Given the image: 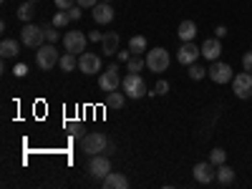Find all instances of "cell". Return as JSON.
I'll list each match as a JSON object with an SVG mask.
<instances>
[{"instance_id":"4316f807","label":"cell","mask_w":252,"mask_h":189,"mask_svg":"<svg viewBox=\"0 0 252 189\" xmlns=\"http://www.w3.org/2000/svg\"><path fill=\"white\" fill-rule=\"evenodd\" d=\"M71 23V18H68V10H58L56 15H53V26L56 28H66Z\"/></svg>"},{"instance_id":"b9f144b4","label":"cell","mask_w":252,"mask_h":189,"mask_svg":"<svg viewBox=\"0 0 252 189\" xmlns=\"http://www.w3.org/2000/svg\"><path fill=\"white\" fill-rule=\"evenodd\" d=\"M106 3H111V0H106Z\"/></svg>"},{"instance_id":"484cf974","label":"cell","mask_w":252,"mask_h":189,"mask_svg":"<svg viewBox=\"0 0 252 189\" xmlns=\"http://www.w3.org/2000/svg\"><path fill=\"white\" fill-rule=\"evenodd\" d=\"M209 161H212L215 166L224 164V161H227V152H224V149H220V146H217V149H212V152H209Z\"/></svg>"},{"instance_id":"e0dca14e","label":"cell","mask_w":252,"mask_h":189,"mask_svg":"<svg viewBox=\"0 0 252 189\" xmlns=\"http://www.w3.org/2000/svg\"><path fill=\"white\" fill-rule=\"evenodd\" d=\"M101 48H103V53H106V56H114V53H116V48H119V33H116V31L103 33Z\"/></svg>"},{"instance_id":"5bb4252c","label":"cell","mask_w":252,"mask_h":189,"mask_svg":"<svg viewBox=\"0 0 252 189\" xmlns=\"http://www.w3.org/2000/svg\"><path fill=\"white\" fill-rule=\"evenodd\" d=\"M91 13H94V20H96L98 26H109L111 20H114V8H111V3H106V0L96 3L91 8Z\"/></svg>"},{"instance_id":"603a6c76","label":"cell","mask_w":252,"mask_h":189,"mask_svg":"<svg viewBox=\"0 0 252 189\" xmlns=\"http://www.w3.org/2000/svg\"><path fill=\"white\" fill-rule=\"evenodd\" d=\"M15 15H18V20H23V23H31V18H33V3H31V0H26V3H20Z\"/></svg>"},{"instance_id":"2e32d148","label":"cell","mask_w":252,"mask_h":189,"mask_svg":"<svg viewBox=\"0 0 252 189\" xmlns=\"http://www.w3.org/2000/svg\"><path fill=\"white\" fill-rule=\"evenodd\" d=\"M101 184H103V189H129V179L119 172H111L109 177H103Z\"/></svg>"},{"instance_id":"5b68a950","label":"cell","mask_w":252,"mask_h":189,"mask_svg":"<svg viewBox=\"0 0 252 189\" xmlns=\"http://www.w3.org/2000/svg\"><path fill=\"white\" fill-rule=\"evenodd\" d=\"M58 61H61V56H58V51H56V43L40 46V48L35 51V63H38V68H43V71L56 68Z\"/></svg>"},{"instance_id":"6da1fadb","label":"cell","mask_w":252,"mask_h":189,"mask_svg":"<svg viewBox=\"0 0 252 189\" xmlns=\"http://www.w3.org/2000/svg\"><path fill=\"white\" fill-rule=\"evenodd\" d=\"M106 146H109V139H106V134H101V131H91V134H86L81 139V149L86 152L89 157L103 154V152H106Z\"/></svg>"},{"instance_id":"9c48e42d","label":"cell","mask_w":252,"mask_h":189,"mask_svg":"<svg viewBox=\"0 0 252 189\" xmlns=\"http://www.w3.org/2000/svg\"><path fill=\"white\" fill-rule=\"evenodd\" d=\"M232 91L237 98H250L252 96V73L242 71L232 78Z\"/></svg>"},{"instance_id":"4dcf8cb0","label":"cell","mask_w":252,"mask_h":189,"mask_svg":"<svg viewBox=\"0 0 252 189\" xmlns=\"http://www.w3.org/2000/svg\"><path fill=\"white\" fill-rule=\"evenodd\" d=\"M53 3H56V8H58V10H68V8L78 5L76 0H53Z\"/></svg>"},{"instance_id":"7c38bea8","label":"cell","mask_w":252,"mask_h":189,"mask_svg":"<svg viewBox=\"0 0 252 189\" xmlns=\"http://www.w3.org/2000/svg\"><path fill=\"white\" fill-rule=\"evenodd\" d=\"M121 86V76H119V71H116V66H111V68H106L101 76H98V89H103V91H116Z\"/></svg>"},{"instance_id":"4fadbf2b","label":"cell","mask_w":252,"mask_h":189,"mask_svg":"<svg viewBox=\"0 0 252 189\" xmlns=\"http://www.w3.org/2000/svg\"><path fill=\"white\" fill-rule=\"evenodd\" d=\"M78 68H81V73L94 76V73H98V68H101V58H98L96 53H86V51H83V53L78 56Z\"/></svg>"},{"instance_id":"ba28073f","label":"cell","mask_w":252,"mask_h":189,"mask_svg":"<svg viewBox=\"0 0 252 189\" xmlns=\"http://www.w3.org/2000/svg\"><path fill=\"white\" fill-rule=\"evenodd\" d=\"M86 35H83L81 31H68L66 35H63V48H66L68 53H76V56H81L83 53V48H86Z\"/></svg>"},{"instance_id":"d4e9b609","label":"cell","mask_w":252,"mask_h":189,"mask_svg":"<svg viewBox=\"0 0 252 189\" xmlns=\"http://www.w3.org/2000/svg\"><path fill=\"white\" fill-rule=\"evenodd\" d=\"M126 68H129V73H139L141 68H146V58L141 61L139 56H131V58H129V63H126Z\"/></svg>"},{"instance_id":"60d3db41","label":"cell","mask_w":252,"mask_h":189,"mask_svg":"<svg viewBox=\"0 0 252 189\" xmlns=\"http://www.w3.org/2000/svg\"><path fill=\"white\" fill-rule=\"evenodd\" d=\"M31 3H38V0H31Z\"/></svg>"},{"instance_id":"74e56055","label":"cell","mask_w":252,"mask_h":189,"mask_svg":"<svg viewBox=\"0 0 252 189\" xmlns=\"http://www.w3.org/2000/svg\"><path fill=\"white\" fill-rule=\"evenodd\" d=\"M71 134H73L76 139H83V136H86V134H83V126H73V129H71Z\"/></svg>"},{"instance_id":"7a4b0ae2","label":"cell","mask_w":252,"mask_h":189,"mask_svg":"<svg viewBox=\"0 0 252 189\" xmlns=\"http://www.w3.org/2000/svg\"><path fill=\"white\" fill-rule=\"evenodd\" d=\"M169 51L166 48H149V53H146V68L154 71V73H164L166 68H169Z\"/></svg>"},{"instance_id":"44dd1931","label":"cell","mask_w":252,"mask_h":189,"mask_svg":"<svg viewBox=\"0 0 252 189\" xmlns=\"http://www.w3.org/2000/svg\"><path fill=\"white\" fill-rule=\"evenodd\" d=\"M103 106L111 109V111H119V109L124 106V94H119V91H109L106 101H103Z\"/></svg>"},{"instance_id":"f1b7e54d","label":"cell","mask_w":252,"mask_h":189,"mask_svg":"<svg viewBox=\"0 0 252 189\" xmlns=\"http://www.w3.org/2000/svg\"><path fill=\"white\" fill-rule=\"evenodd\" d=\"M204 76H207V68L197 66V63H192V66H189V78H192V81H202Z\"/></svg>"},{"instance_id":"ffe728a7","label":"cell","mask_w":252,"mask_h":189,"mask_svg":"<svg viewBox=\"0 0 252 189\" xmlns=\"http://www.w3.org/2000/svg\"><path fill=\"white\" fill-rule=\"evenodd\" d=\"M217 182H220V184H224V187L232 184V182H235V169H232V166L220 164V166H217Z\"/></svg>"},{"instance_id":"277c9868","label":"cell","mask_w":252,"mask_h":189,"mask_svg":"<svg viewBox=\"0 0 252 189\" xmlns=\"http://www.w3.org/2000/svg\"><path fill=\"white\" fill-rule=\"evenodd\" d=\"M86 169H89V177H91V179H98V182H101L103 177L111 174V159H109L106 154H94Z\"/></svg>"},{"instance_id":"8d00e7d4","label":"cell","mask_w":252,"mask_h":189,"mask_svg":"<svg viewBox=\"0 0 252 189\" xmlns=\"http://www.w3.org/2000/svg\"><path fill=\"white\" fill-rule=\"evenodd\" d=\"M76 3H78L81 8H94V5L98 3V0H76Z\"/></svg>"},{"instance_id":"f35d334b","label":"cell","mask_w":252,"mask_h":189,"mask_svg":"<svg viewBox=\"0 0 252 189\" xmlns=\"http://www.w3.org/2000/svg\"><path fill=\"white\" fill-rule=\"evenodd\" d=\"M106 157H111V154H116V144L114 141H109V146H106V152H103Z\"/></svg>"},{"instance_id":"cb8c5ba5","label":"cell","mask_w":252,"mask_h":189,"mask_svg":"<svg viewBox=\"0 0 252 189\" xmlns=\"http://www.w3.org/2000/svg\"><path fill=\"white\" fill-rule=\"evenodd\" d=\"M129 51H131L134 56L144 53V51H146V38H144V35H134V38L129 40Z\"/></svg>"},{"instance_id":"3957f363","label":"cell","mask_w":252,"mask_h":189,"mask_svg":"<svg viewBox=\"0 0 252 189\" xmlns=\"http://www.w3.org/2000/svg\"><path fill=\"white\" fill-rule=\"evenodd\" d=\"M46 40V33H43V26H33V23H26V28L20 31V43L26 48H40Z\"/></svg>"},{"instance_id":"52a82bcc","label":"cell","mask_w":252,"mask_h":189,"mask_svg":"<svg viewBox=\"0 0 252 189\" xmlns=\"http://www.w3.org/2000/svg\"><path fill=\"white\" fill-rule=\"evenodd\" d=\"M207 76L212 78L215 83H232V78H235V73H232V66L229 63H224V61H212V66L207 68Z\"/></svg>"},{"instance_id":"8992f818","label":"cell","mask_w":252,"mask_h":189,"mask_svg":"<svg viewBox=\"0 0 252 189\" xmlns=\"http://www.w3.org/2000/svg\"><path fill=\"white\" fill-rule=\"evenodd\" d=\"M121 86H124V94L129 96V98H141L146 96L149 91H146V83L139 73H129L126 78H121Z\"/></svg>"},{"instance_id":"30bf717a","label":"cell","mask_w":252,"mask_h":189,"mask_svg":"<svg viewBox=\"0 0 252 189\" xmlns=\"http://www.w3.org/2000/svg\"><path fill=\"white\" fill-rule=\"evenodd\" d=\"M199 56H202V48H197L192 40H184V43L179 46V51H177V61L182 63V66H192V63H197Z\"/></svg>"},{"instance_id":"1f68e13d","label":"cell","mask_w":252,"mask_h":189,"mask_svg":"<svg viewBox=\"0 0 252 189\" xmlns=\"http://www.w3.org/2000/svg\"><path fill=\"white\" fill-rule=\"evenodd\" d=\"M242 68H245L247 73H252V51H247V53L242 56Z\"/></svg>"},{"instance_id":"83f0119b","label":"cell","mask_w":252,"mask_h":189,"mask_svg":"<svg viewBox=\"0 0 252 189\" xmlns=\"http://www.w3.org/2000/svg\"><path fill=\"white\" fill-rule=\"evenodd\" d=\"M43 33H46V40H48V43H58V40H61V33H58L56 26H43Z\"/></svg>"},{"instance_id":"f546056e","label":"cell","mask_w":252,"mask_h":189,"mask_svg":"<svg viewBox=\"0 0 252 189\" xmlns=\"http://www.w3.org/2000/svg\"><path fill=\"white\" fill-rule=\"evenodd\" d=\"M152 96H164V94H169V81H157V86L149 91Z\"/></svg>"},{"instance_id":"8fae6325","label":"cell","mask_w":252,"mask_h":189,"mask_svg":"<svg viewBox=\"0 0 252 189\" xmlns=\"http://www.w3.org/2000/svg\"><path fill=\"white\" fill-rule=\"evenodd\" d=\"M194 179L199 184H212L217 179V166L212 161H199L194 164Z\"/></svg>"},{"instance_id":"ac0fdd59","label":"cell","mask_w":252,"mask_h":189,"mask_svg":"<svg viewBox=\"0 0 252 189\" xmlns=\"http://www.w3.org/2000/svg\"><path fill=\"white\" fill-rule=\"evenodd\" d=\"M177 35H179L182 43H184V40H192L197 35V23H192V20H182L179 28H177Z\"/></svg>"},{"instance_id":"836d02e7","label":"cell","mask_w":252,"mask_h":189,"mask_svg":"<svg viewBox=\"0 0 252 189\" xmlns=\"http://www.w3.org/2000/svg\"><path fill=\"white\" fill-rule=\"evenodd\" d=\"M13 73H15V76H26V73H28V66H26V63H18V66L13 68Z\"/></svg>"},{"instance_id":"7402d4cb","label":"cell","mask_w":252,"mask_h":189,"mask_svg":"<svg viewBox=\"0 0 252 189\" xmlns=\"http://www.w3.org/2000/svg\"><path fill=\"white\" fill-rule=\"evenodd\" d=\"M58 68H61V71H66V73H71L73 68H78L76 53H68V51H66V56H61V61H58Z\"/></svg>"},{"instance_id":"e575fe53","label":"cell","mask_w":252,"mask_h":189,"mask_svg":"<svg viewBox=\"0 0 252 189\" xmlns=\"http://www.w3.org/2000/svg\"><path fill=\"white\" fill-rule=\"evenodd\" d=\"M89 40H94V43H101L103 33H101V31H91V33H89Z\"/></svg>"},{"instance_id":"d6a6232c","label":"cell","mask_w":252,"mask_h":189,"mask_svg":"<svg viewBox=\"0 0 252 189\" xmlns=\"http://www.w3.org/2000/svg\"><path fill=\"white\" fill-rule=\"evenodd\" d=\"M81 15H83V13H81V8H76V5H73V8H68V18H71V20H81Z\"/></svg>"},{"instance_id":"d6986e66","label":"cell","mask_w":252,"mask_h":189,"mask_svg":"<svg viewBox=\"0 0 252 189\" xmlns=\"http://www.w3.org/2000/svg\"><path fill=\"white\" fill-rule=\"evenodd\" d=\"M18 53H20L18 40H13V38H5L3 43H0V56H3V58H15Z\"/></svg>"},{"instance_id":"ab89813d","label":"cell","mask_w":252,"mask_h":189,"mask_svg":"<svg viewBox=\"0 0 252 189\" xmlns=\"http://www.w3.org/2000/svg\"><path fill=\"white\" fill-rule=\"evenodd\" d=\"M215 31H217V38H224V35H227V28H224V26H217Z\"/></svg>"},{"instance_id":"d590c367","label":"cell","mask_w":252,"mask_h":189,"mask_svg":"<svg viewBox=\"0 0 252 189\" xmlns=\"http://www.w3.org/2000/svg\"><path fill=\"white\" fill-rule=\"evenodd\" d=\"M116 56H119V61H124V63H129V58H131L134 53H131V51H119Z\"/></svg>"},{"instance_id":"9a60e30c","label":"cell","mask_w":252,"mask_h":189,"mask_svg":"<svg viewBox=\"0 0 252 189\" xmlns=\"http://www.w3.org/2000/svg\"><path fill=\"white\" fill-rule=\"evenodd\" d=\"M199 48H202V56H204L207 61H217V58H220V53H222V43H220V38H209V40H204V43H202Z\"/></svg>"}]
</instances>
